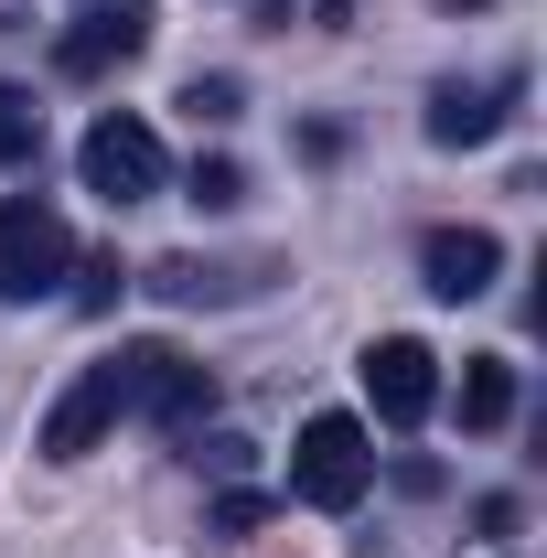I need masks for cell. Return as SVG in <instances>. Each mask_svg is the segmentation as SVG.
Instances as JSON below:
<instances>
[{
	"mask_svg": "<svg viewBox=\"0 0 547 558\" xmlns=\"http://www.w3.org/2000/svg\"><path fill=\"white\" fill-rule=\"evenodd\" d=\"M365 484H376V440H365V418L323 409L301 440H290V505L343 515V505H365Z\"/></svg>",
	"mask_w": 547,
	"mask_h": 558,
	"instance_id": "obj_1",
	"label": "cell"
},
{
	"mask_svg": "<svg viewBox=\"0 0 547 558\" xmlns=\"http://www.w3.org/2000/svg\"><path fill=\"white\" fill-rule=\"evenodd\" d=\"M75 269V226L44 194H11L0 205V301H54Z\"/></svg>",
	"mask_w": 547,
	"mask_h": 558,
	"instance_id": "obj_2",
	"label": "cell"
},
{
	"mask_svg": "<svg viewBox=\"0 0 547 558\" xmlns=\"http://www.w3.org/2000/svg\"><path fill=\"white\" fill-rule=\"evenodd\" d=\"M119 387H130V418H161L172 440L205 429V409H215V376L183 344H119Z\"/></svg>",
	"mask_w": 547,
	"mask_h": 558,
	"instance_id": "obj_3",
	"label": "cell"
},
{
	"mask_svg": "<svg viewBox=\"0 0 547 558\" xmlns=\"http://www.w3.org/2000/svg\"><path fill=\"white\" fill-rule=\"evenodd\" d=\"M75 172H86V194H97V205H150L172 161H161V130H150V119L108 108V119L86 130V150H75Z\"/></svg>",
	"mask_w": 547,
	"mask_h": 558,
	"instance_id": "obj_4",
	"label": "cell"
},
{
	"mask_svg": "<svg viewBox=\"0 0 547 558\" xmlns=\"http://www.w3.org/2000/svg\"><path fill=\"white\" fill-rule=\"evenodd\" d=\"M139 54H150V0H86L65 33H54V65L86 75V86L119 75V65H139Z\"/></svg>",
	"mask_w": 547,
	"mask_h": 558,
	"instance_id": "obj_5",
	"label": "cell"
},
{
	"mask_svg": "<svg viewBox=\"0 0 547 558\" xmlns=\"http://www.w3.org/2000/svg\"><path fill=\"white\" fill-rule=\"evenodd\" d=\"M365 409L387 418V429H418V418L440 409V354L418 344V333H387V344H365Z\"/></svg>",
	"mask_w": 547,
	"mask_h": 558,
	"instance_id": "obj_6",
	"label": "cell"
},
{
	"mask_svg": "<svg viewBox=\"0 0 547 558\" xmlns=\"http://www.w3.org/2000/svg\"><path fill=\"white\" fill-rule=\"evenodd\" d=\"M130 418V387H119V354H97L86 376H75L65 398H54V418H44V462H86L108 429Z\"/></svg>",
	"mask_w": 547,
	"mask_h": 558,
	"instance_id": "obj_7",
	"label": "cell"
},
{
	"mask_svg": "<svg viewBox=\"0 0 547 558\" xmlns=\"http://www.w3.org/2000/svg\"><path fill=\"white\" fill-rule=\"evenodd\" d=\"M515 97H526V75H451V86H429V140L440 150H473V140H494L505 119H515Z\"/></svg>",
	"mask_w": 547,
	"mask_h": 558,
	"instance_id": "obj_8",
	"label": "cell"
},
{
	"mask_svg": "<svg viewBox=\"0 0 547 558\" xmlns=\"http://www.w3.org/2000/svg\"><path fill=\"white\" fill-rule=\"evenodd\" d=\"M494 269H505L494 226H429V236H418V279H429V301H483Z\"/></svg>",
	"mask_w": 547,
	"mask_h": 558,
	"instance_id": "obj_9",
	"label": "cell"
},
{
	"mask_svg": "<svg viewBox=\"0 0 547 558\" xmlns=\"http://www.w3.org/2000/svg\"><path fill=\"white\" fill-rule=\"evenodd\" d=\"M515 418V365L505 354H462V429H505Z\"/></svg>",
	"mask_w": 547,
	"mask_h": 558,
	"instance_id": "obj_10",
	"label": "cell"
},
{
	"mask_svg": "<svg viewBox=\"0 0 547 558\" xmlns=\"http://www.w3.org/2000/svg\"><path fill=\"white\" fill-rule=\"evenodd\" d=\"M150 290H161V301H247V290H258V269H205V258H161V269H150Z\"/></svg>",
	"mask_w": 547,
	"mask_h": 558,
	"instance_id": "obj_11",
	"label": "cell"
},
{
	"mask_svg": "<svg viewBox=\"0 0 547 558\" xmlns=\"http://www.w3.org/2000/svg\"><path fill=\"white\" fill-rule=\"evenodd\" d=\"M33 150H44V108H33V86H11V75H0V172H11V161H33Z\"/></svg>",
	"mask_w": 547,
	"mask_h": 558,
	"instance_id": "obj_12",
	"label": "cell"
},
{
	"mask_svg": "<svg viewBox=\"0 0 547 558\" xmlns=\"http://www.w3.org/2000/svg\"><path fill=\"white\" fill-rule=\"evenodd\" d=\"M236 108H247V86H236V75H194V86H183V119H194V130H226Z\"/></svg>",
	"mask_w": 547,
	"mask_h": 558,
	"instance_id": "obj_13",
	"label": "cell"
},
{
	"mask_svg": "<svg viewBox=\"0 0 547 558\" xmlns=\"http://www.w3.org/2000/svg\"><path fill=\"white\" fill-rule=\"evenodd\" d=\"M75 312H108V301H119V290H130V269H119V247H97V258H75Z\"/></svg>",
	"mask_w": 547,
	"mask_h": 558,
	"instance_id": "obj_14",
	"label": "cell"
},
{
	"mask_svg": "<svg viewBox=\"0 0 547 558\" xmlns=\"http://www.w3.org/2000/svg\"><path fill=\"white\" fill-rule=\"evenodd\" d=\"M194 205H205V215H226V205H247V172H236V161H226V150H215V161H194Z\"/></svg>",
	"mask_w": 547,
	"mask_h": 558,
	"instance_id": "obj_15",
	"label": "cell"
},
{
	"mask_svg": "<svg viewBox=\"0 0 547 558\" xmlns=\"http://www.w3.org/2000/svg\"><path fill=\"white\" fill-rule=\"evenodd\" d=\"M258 11H269V22H290V0H258Z\"/></svg>",
	"mask_w": 547,
	"mask_h": 558,
	"instance_id": "obj_16",
	"label": "cell"
},
{
	"mask_svg": "<svg viewBox=\"0 0 547 558\" xmlns=\"http://www.w3.org/2000/svg\"><path fill=\"white\" fill-rule=\"evenodd\" d=\"M440 11H483V0H440Z\"/></svg>",
	"mask_w": 547,
	"mask_h": 558,
	"instance_id": "obj_17",
	"label": "cell"
}]
</instances>
